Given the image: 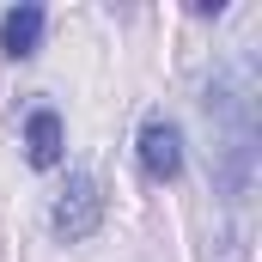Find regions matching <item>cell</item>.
Instances as JSON below:
<instances>
[{"label":"cell","mask_w":262,"mask_h":262,"mask_svg":"<svg viewBox=\"0 0 262 262\" xmlns=\"http://www.w3.org/2000/svg\"><path fill=\"white\" fill-rule=\"evenodd\" d=\"M98 220H104V195H98V177L73 171V177H67V189L55 195V207H49V226H55V238L79 244V238H92V232H98Z\"/></svg>","instance_id":"obj_1"},{"label":"cell","mask_w":262,"mask_h":262,"mask_svg":"<svg viewBox=\"0 0 262 262\" xmlns=\"http://www.w3.org/2000/svg\"><path fill=\"white\" fill-rule=\"evenodd\" d=\"M140 171H146L152 183H171V177H183V134H177V122L152 116V122L140 128Z\"/></svg>","instance_id":"obj_2"},{"label":"cell","mask_w":262,"mask_h":262,"mask_svg":"<svg viewBox=\"0 0 262 262\" xmlns=\"http://www.w3.org/2000/svg\"><path fill=\"white\" fill-rule=\"evenodd\" d=\"M67 152V128L55 110H31V122H25V159L37 165V171H55Z\"/></svg>","instance_id":"obj_3"},{"label":"cell","mask_w":262,"mask_h":262,"mask_svg":"<svg viewBox=\"0 0 262 262\" xmlns=\"http://www.w3.org/2000/svg\"><path fill=\"white\" fill-rule=\"evenodd\" d=\"M43 25H49V18H43V6H31V0H25V6H12V12L0 18V49H6L12 61L37 55V49H43Z\"/></svg>","instance_id":"obj_4"}]
</instances>
